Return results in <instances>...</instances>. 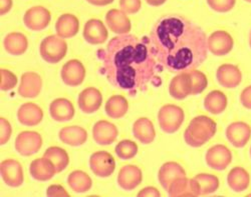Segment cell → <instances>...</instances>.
Returning a JSON list of instances; mask_svg holds the SVG:
<instances>
[{
  "label": "cell",
  "mask_w": 251,
  "mask_h": 197,
  "mask_svg": "<svg viewBox=\"0 0 251 197\" xmlns=\"http://www.w3.org/2000/svg\"><path fill=\"white\" fill-rule=\"evenodd\" d=\"M149 39L159 64L173 73L195 70L207 58L205 32L180 14L161 17L153 26Z\"/></svg>",
  "instance_id": "obj_1"
},
{
  "label": "cell",
  "mask_w": 251,
  "mask_h": 197,
  "mask_svg": "<svg viewBox=\"0 0 251 197\" xmlns=\"http://www.w3.org/2000/svg\"><path fill=\"white\" fill-rule=\"evenodd\" d=\"M100 52L104 74L117 88L131 94L146 90L156 77L159 62L150 45L149 37L122 34L112 38L107 48Z\"/></svg>",
  "instance_id": "obj_2"
},
{
  "label": "cell",
  "mask_w": 251,
  "mask_h": 197,
  "mask_svg": "<svg viewBox=\"0 0 251 197\" xmlns=\"http://www.w3.org/2000/svg\"><path fill=\"white\" fill-rule=\"evenodd\" d=\"M216 122L206 115L196 116L184 132L185 142L191 147H200L206 144L216 133Z\"/></svg>",
  "instance_id": "obj_3"
},
{
  "label": "cell",
  "mask_w": 251,
  "mask_h": 197,
  "mask_svg": "<svg viewBox=\"0 0 251 197\" xmlns=\"http://www.w3.org/2000/svg\"><path fill=\"white\" fill-rule=\"evenodd\" d=\"M67 51L68 44L65 38H61L58 35L48 36L40 43V55L49 63L59 62L65 58Z\"/></svg>",
  "instance_id": "obj_4"
},
{
  "label": "cell",
  "mask_w": 251,
  "mask_h": 197,
  "mask_svg": "<svg viewBox=\"0 0 251 197\" xmlns=\"http://www.w3.org/2000/svg\"><path fill=\"white\" fill-rule=\"evenodd\" d=\"M184 110L174 104H167L161 107L158 113V121L164 132L172 134L181 127L184 122Z\"/></svg>",
  "instance_id": "obj_5"
},
{
  "label": "cell",
  "mask_w": 251,
  "mask_h": 197,
  "mask_svg": "<svg viewBox=\"0 0 251 197\" xmlns=\"http://www.w3.org/2000/svg\"><path fill=\"white\" fill-rule=\"evenodd\" d=\"M43 145L41 135L35 131H24L15 139V149L24 156H30L38 152Z\"/></svg>",
  "instance_id": "obj_6"
},
{
  "label": "cell",
  "mask_w": 251,
  "mask_h": 197,
  "mask_svg": "<svg viewBox=\"0 0 251 197\" xmlns=\"http://www.w3.org/2000/svg\"><path fill=\"white\" fill-rule=\"evenodd\" d=\"M207 46L215 56H224L233 49L234 40L228 32L217 30L207 38Z\"/></svg>",
  "instance_id": "obj_7"
},
{
  "label": "cell",
  "mask_w": 251,
  "mask_h": 197,
  "mask_svg": "<svg viewBox=\"0 0 251 197\" xmlns=\"http://www.w3.org/2000/svg\"><path fill=\"white\" fill-rule=\"evenodd\" d=\"M205 160L207 165L215 170H224L232 161V153L228 147L217 144L209 148L206 152Z\"/></svg>",
  "instance_id": "obj_8"
},
{
  "label": "cell",
  "mask_w": 251,
  "mask_h": 197,
  "mask_svg": "<svg viewBox=\"0 0 251 197\" xmlns=\"http://www.w3.org/2000/svg\"><path fill=\"white\" fill-rule=\"evenodd\" d=\"M90 167L99 177H109L115 171L116 162L107 151L95 152L90 158Z\"/></svg>",
  "instance_id": "obj_9"
},
{
  "label": "cell",
  "mask_w": 251,
  "mask_h": 197,
  "mask_svg": "<svg viewBox=\"0 0 251 197\" xmlns=\"http://www.w3.org/2000/svg\"><path fill=\"white\" fill-rule=\"evenodd\" d=\"M50 19V12L46 7L33 6L25 12L24 22L28 29L32 31H41L49 26Z\"/></svg>",
  "instance_id": "obj_10"
},
{
  "label": "cell",
  "mask_w": 251,
  "mask_h": 197,
  "mask_svg": "<svg viewBox=\"0 0 251 197\" xmlns=\"http://www.w3.org/2000/svg\"><path fill=\"white\" fill-rule=\"evenodd\" d=\"M60 75L68 86H78L86 77V68L79 60L72 59L62 66Z\"/></svg>",
  "instance_id": "obj_11"
},
{
  "label": "cell",
  "mask_w": 251,
  "mask_h": 197,
  "mask_svg": "<svg viewBox=\"0 0 251 197\" xmlns=\"http://www.w3.org/2000/svg\"><path fill=\"white\" fill-rule=\"evenodd\" d=\"M0 172L3 181L10 187H18L23 185L25 177L23 166L14 159H6L0 165Z\"/></svg>",
  "instance_id": "obj_12"
},
{
  "label": "cell",
  "mask_w": 251,
  "mask_h": 197,
  "mask_svg": "<svg viewBox=\"0 0 251 197\" xmlns=\"http://www.w3.org/2000/svg\"><path fill=\"white\" fill-rule=\"evenodd\" d=\"M226 137L234 147L242 148L251 138V127L243 121L233 122L226 128Z\"/></svg>",
  "instance_id": "obj_13"
},
{
  "label": "cell",
  "mask_w": 251,
  "mask_h": 197,
  "mask_svg": "<svg viewBox=\"0 0 251 197\" xmlns=\"http://www.w3.org/2000/svg\"><path fill=\"white\" fill-rule=\"evenodd\" d=\"M102 102V96L99 89L95 87H89L82 90L77 98V104L80 110L91 114L99 110Z\"/></svg>",
  "instance_id": "obj_14"
},
{
  "label": "cell",
  "mask_w": 251,
  "mask_h": 197,
  "mask_svg": "<svg viewBox=\"0 0 251 197\" xmlns=\"http://www.w3.org/2000/svg\"><path fill=\"white\" fill-rule=\"evenodd\" d=\"M216 78L225 88H235L242 81V73L236 65L223 64L216 71Z\"/></svg>",
  "instance_id": "obj_15"
},
{
  "label": "cell",
  "mask_w": 251,
  "mask_h": 197,
  "mask_svg": "<svg viewBox=\"0 0 251 197\" xmlns=\"http://www.w3.org/2000/svg\"><path fill=\"white\" fill-rule=\"evenodd\" d=\"M109 33L100 19H90L83 28V38L90 44H101L108 39Z\"/></svg>",
  "instance_id": "obj_16"
},
{
  "label": "cell",
  "mask_w": 251,
  "mask_h": 197,
  "mask_svg": "<svg viewBox=\"0 0 251 197\" xmlns=\"http://www.w3.org/2000/svg\"><path fill=\"white\" fill-rule=\"evenodd\" d=\"M170 95L178 100H182L192 94V80L190 72L178 73L170 82Z\"/></svg>",
  "instance_id": "obj_17"
},
{
  "label": "cell",
  "mask_w": 251,
  "mask_h": 197,
  "mask_svg": "<svg viewBox=\"0 0 251 197\" xmlns=\"http://www.w3.org/2000/svg\"><path fill=\"white\" fill-rule=\"evenodd\" d=\"M168 194L170 196H199L201 195V189L198 181L195 178L188 179L185 177H180L174 180L169 188Z\"/></svg>",
  "instance_id": "obj_18"
},
{
  "label": "cell",
  "mask_w": 251,
  "mask_h": 197,
  "mask_svg": "<svg viewBox=\"0 0 251 197\" xmlns=\"http://www.w3.org/2000/svg\"><path fill=\"white\" fill-rule=\"evenodd\" d=\"M93 136L98 144L110 145L118 137V128L107 120H100L94 125Z\"/></svg>",
  "instance_id": "obj_19"
},
{
  "label": "cell",
  "mask_w": 251,
  "mask_h": 197,
  "mask_svg": "<svg viewBox=\"0 0 251 197\" xmlns=\"http://www.w3.org/2000/svg\"><path fill=\"white\" fill-rule=\"evenodd\" d=\"M43 87V80L35 72H25L22 76V82L18 86V93L25 98L36 97Z\"/></svg>",
  "instance_id": "obj_20"
},
{
  "label": "cell",
  "mask_w": 251,
  "mask_h": 197,
  "mask_svg": "<svg viewBox=\"0 0 251 197\" xmlns=\"http://www.w3.org/2000/svg\"><path fill=\"white\" fill-rule=\"evenodd\" d=\"M143 174L141 169L135 165L124 166L118 175V183L124 190H133L141 184Z\"/></svg>",
  "instance_id": "obj_21"
},
{
  "label": "cell",
  "mask_w": 251,
  "mask_h": 197,
  "mask_svg": "<svg viewBox=\"0 0 251 197\" xmlns=\"http://www.w3.org/2000/svg\"><path fill=\"white\" fill-rule=\"evenodd\" d=\"M106 22L109 28L119 35L128 34L132 28L131 21L127 14L119 9H111L108 11Z\"/></svg>",
  "instance_id": "obj_22"
},
{
  "label": "cell",
  "mask_w": 251,
  "mask_h": 197,
  "mask_svg": "<svg viewBox=\"0 0 251 197\" xmlns=\"http://www.w3.org/2000/svg\"><path fill=\"white\" fill-rule=\"evenodd\" d=\"M18 121L25 126H35L44 118V111L38 105L27 102L19 107L17 111Z\"/></svg>",
  "instance_id": "obj_23"
},
{
  "label": "cell",
  "mask_w": 251,
  "mask_h": 197,
  "mask_svg": "<svg viewBox=\"0 0 251 197\" xmlns=\"http://www.w3.org/2000/svg\"><path fill=\"white\" fill-rule=\"evenodd\" d=\"M186 176V172L184 168L177 162L170 161V162H166L163 164L159 170L158 173V179L166 190H168L170 184L180 178V177H185Z\"/></svg>",
  "instance_id": "obj_24"
},
{
  "label": "cell",
  "mask_w": 251,
  "mask_h": 197,
  "mask_svg": "<svg viewBox=\"0 0 251 197\" xmlns=\"http://www.w3.org/2000/svg\"><path fill=\"white\" fill-rule=\"evenodd\" d=\"M29 171L31 176L38 181H48L57 173L52 161L45 156L33 160L30 164Z\"/></svg>",
  "instance_id": "obj_25"
},
{
  "label": "cell",
  "mask_w": 251,
  "mask_h": 197,
  "mask_svg": "<svg viewBox=\"0 0 251 197\" xmlns=\"http://www.w3.org/2000/svg\"><path fill=\"white\" fill-rule=\"evenodd\" d=\"M55 30L61 38H72L75 36L79 30V22L76 16L66 13L59 16L55 23Z\"/></svg>",
  "instance_id": "obj_26"
},
{
  "label": "cell",
  "mask_w": 251,
  "mask_h": 197,
  "mask_svg": "<svg viewBox=\"0 0 251 197\" xmlns=\"http://www.w3.org/2000/svg\"><path fill=\"white\" fill-rule=\"evenodd\" d=\"M50 113L56 121H69L75 116V107L70 100L66 98H57L50 103Z\"/></svg>",
  "instance_id": "obj_27"
},
{
  "label": "cell",
  "mask_w": 251,
  "mask_h": 197,
  "mask_svg": "<svg viewBox=\"0 0 251 197\" xmlns=\"http://www.w3.org/2000/svg\"><path fill=\"white\" fill-rule=\"evenodd\" d=\"M134 136L143 144H150L156 136L155 127L152 121L146 117H141L133 125Z\"/></svg>",
  "instance_id": "obj_28"
},
{
  "label": "cell",
  "mask_w": 251,
  "mask_h": 197,
  "mask_svg": "<svg viewBox=\"0 0 251 197\" xmlns=\"http://www.w3.org/2000/svg\"><path fill=\"white\" fill-rule=\"evenodd\" d=\"M59 139L71 146H79L85 143L88 139L86 129L80 126H68L59 131Z\"/></svg>",
  "instance_id": "obj_29"
},
{
  "label": "cell",
  "mask_w": 251,
  "mask_h": 197,
  "mask_svg": "<svg viewBox=\"0 0 251 197\" xmlns=\"http://www.w3.org/2000/svg\"><path fill=\"white\" fill-rule=\"evenodd\" d=\"M227 183L233 191L242 192L246 190L249 186V173L243 167H234L230 170V172L227 175Z\"/></svg>",
  "instance_id": "obj_30"
},
{
  "label": "cell",
  "mask_w": 251,
  "mask_h": 197,
  "mask_svg": "<svg viewBox=\"0 0 251 197\" xmlns=\"http://www.w3.org/2000/svg\"><path fill=\"white\" fill-rule=\"evenodd\" d=\"M28 46L25 35L20 32H11L4 39V48L11 55H23Z\"/></svg>",
  "instance_id": "obj_31"
},
{
  "label": "cell",
  "mask_w": 251,
  "mask_h": 197,
  "mask_svg": "<svg viewBox=\"0 0 251 197\" xmlns=\"http://www.w3.org/2000/svg\"><path fill=\"white\" fill-rule=\"evenodd\" d=\"M228 100L226 95L220 90H213L208 93L204 99V107L208 112L212 114H220L224 112Z\"/></svg>",
  "instance_id": "obj_32"
},
{
  "label": "cell",
  "mask_w": 251,
  "mask_h": 197,
  "mask_svg": "<svg viewBox=\"0 0 251 197\" xmlns=\"http://www.w3.org/2000/svg\"><path fill=\"white\" fill-rule=\"evenodd\" d=\"M106 112L114 119L122 118L129 110V103L124 96L114 95L106 103Z\"/></svg>",
  "instance_id": "obj_33"
},
{
  "label": "cell",
  "mask_w": 251,
  "mask_h": 197,
  "mask_svg": "<svg viewBox=\"0 0 251 197\" xmlns=\"http://www.w3.org/2000/svg\"><path fill=\"white\" fill-rule=\"evenodd\" d=\"M68 183L70 187L77 193L87 192L93 185L92 178L89 175L81 170H75L69 175Z\"/></svg>",
  "instance_id": "obj_34"
},
{
  "label": "cell",
  "mask_w": 251,
  "mask_h": 197,
  "mask_svg": "<svg viewBox=\"0 0 251 197\" xmlns=\"http://www.w3.org/2000/svg\"><path fill=\"white\" fill-rule=\"evenodd\" d=\"M44 156L52 161L57 173L65 170L70 163V157L67 151L58 146H51L48 148Z\"/></svg>",
  "instance_id": "obj_35"
},
{
  "label": "cell",
  "mask_w": 251,
  "mask_h": 197,
  "mask_svg": "<svg viewBox=\"0 0 251 197\" xmlns=\"http://www.w3.org/2000/svg\"><path fill=\"white\" fill-rule=\"evenodd\" d=\"M201 189V195H206L215 192L219 187V179L215 175L212 174H207V173H200L197 174L194 177Z\"/></svg>",
  "instance_id": "obj_36"
},
{
  "label": "cell",
  "mask_w": 251,
  "mask_h": 197,
  "mask_svg": "<svg viewBox=\"0 0 251 197\" xmlns=\"http://www.w3.org/2000/svg\"><path fill=\"white\" fill-rule=\"evenodd\" d=\"M115 151H116V154L121 159H124V160L132 159L138 153V145L136 142L132 140H128V139L122 140L117 144Z\"/></svg>",
  "instance_id": "obj_37"
},
{
  "label": "cell",
  "mask_w": 251,
  "mask_h": 197,
  "mask_svg": "<svg viewBox=\"0 0 251 197\" xmlns=\"http://www.w3.org/2000/svg\"><path fill=\"white\" fill-rule=\"evenodd\" d=\"M190 76L192 80V95H197L203 92L208 85V80L206 75L199 70L190 71Z\"/></svg>",
  "instance_id": "obj_38"
},
{
  "label": "cell",
  "mask_w": 251,
  "mask_h": 197,
  "mask_svg": "<svg viewBox=\"0 0 251 197\" xmlns=\"http://www.w3.org/2000/svg\"><path fill=\"white\" fill-rule=\"evenodd\" d=\"M17 85V77L16 75L7 69L0 70V87L1 90L8 91L13 89Z\"/></svg>",
  "instance_id": "obj_39"
},
{
  "label": "cell",
  "mask_w": 251,
  "mask_h": 197,
  "mask_svg": "<svg viewBox=\"0 0 251 197\" xmlns=\"http://www.w3.org/2000/svg\"><path fill=\"white\" fill-rule=\"evenodd\" d=\"M207 2L215 11L226 12L234 6L235 0H207Z\"/></svg>",
  "instance_id": "obj_40"
},
{
  "label": "cell",
  "mask_w": 251,
  "mask_h": 197,
  "mask_svg": "<svg viewBox=\"0 0 251 197\" xmlns=\"http://www.w3.org/2000/svg\"><path fill=\"white\" fill-rule=\"evenodd\" d=\"M12 133V128L8 120L4 117L0 118V144L4 145L10 139Z\"/></svg>",
  "instance_id": "obj_41"
},
{
  "label": "cell",
  "mask_w": 251,
  "mask_h": 197,
  "mask_svg": "<svg viewBox=\"0 0 251 197\" xmlns=\"http://www.w3.org/2000/svg\"><path fill=\"white\" fill-rule=\"evenodd\" d=\"M120 6L126 14H135L141 8V0H120Z\"/></svg>",
  "instance_id": "obj_42"
},
{
  "label": "cell",
  "mask_w": 251,
  "mask_h": 197,
  "mask_svg": "<svg viewBox=\"0 0 251 197\" xmlns=\"http://www.w3.org/2000/svg\"><path fill=\"white\" fill-rule=\"evenodd\" d=\"M240 102L241 104L251 110V85L245 87L240 94Z\"/></svg>",
  "instance_id": "obj_43"
},
{
  "label": "cell",
  "mask_w": 251,
  "mask_h": 197,
  "mask_svg": "<svg viewBox=\"0 0 251 197\" xmlns=\"http://www.w3.org/2000/svg\"><path fill=\"white\" fill-rule=\"evenodd\" d=\"M48 196H70L67 190L61 185H50L47 190Z\"/></svg>",
  "instance_id": "obj_44"
},
{
  "label": "cell",
  "mask_w": 251,
  "mask_h": 197,
  "mask_svg": "<svg viewBox=\"0 0 251 197\" xmlns=\"http://www.w3.org/2000/svg\"><path fill=\"white\" fill-rule=\"evenodd\" d=\"M138 196L141 197V196H144V197H160L161 196V193L160 191L156 188V187H152V186H149V187H146L144 189H142L139 193H138Z\"/></svg>",
  "instance_id": "obj_45"
},
{
  "label": "cell",
  "mask_w": 251,
  "mask_h": 197,
  "mask_svg": "<svg viewBox=\"0 0 251 197\" xmlns=\"http://www.w3.org/2000/svg\"><path fill=\"white\" fill-rule=\"evenodd\" d=\"M12 0H0V14L4 15L12 8Z\"/></svg>",
  "instance_id": "obj_46"
},
{
  "label": "cell",
  "mask_w": 251,
  "mask_h": 197,
  "mask_svg": "<svg viewBox=\"0 0 251 197\" xmlns=\"http://www.w3.org/2000/svg\"><path fill=\"white\" fill-rule=\"evenodd\" d=\"M87 1L96 6H106L114 2V0H87Z\"/></svg>",
  "instance_id": "obj_47"
},
{
  "label": "cell",
  "mask_w": 251,
  "mask_h": 197,
  "mask_svg": "<svg viewBox=\"0 0 251 197\" xmlns=\"http://www.w3.org/2000/svg\"><path fill=\"white\" fill-rule=\"evenodd\" d=\"M166 1L167 0H146V2H147L149 5L155 6V7L164 4Z\"/></svg>",
  "instance_id": "obj_48"
},
{
  "label": "cell",
  "mask_w": 251,
  "mask_h": 197,
  "mask_svg": "<svg viewBox=\"0 0 251 197\" xmlns=\"http://www.w3.org/2000/svg\"><path fill=\"white\" fill-rule=\"evenodd\" d=\"M248 43H249V46H250V48H251V31H250V33H249V38H248Z\"/></svg>",
  "instance_id": "obj_49"
},
{
  "label": "cell",
  "mask_w": 251,
  "mask_h": 197,
  "mask_svg": "<svg viewBox=\"0 0 251 197\" xmlns=\"http://www.w3.org/2000/svg\"><path fill=\"white\" fill-rule=\"evenodd\" d=\"M250 156H251V147H250Z\"/></svg>",
  "instance_id": "obj_50"
}]
</instances>
